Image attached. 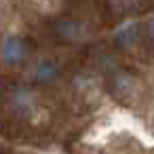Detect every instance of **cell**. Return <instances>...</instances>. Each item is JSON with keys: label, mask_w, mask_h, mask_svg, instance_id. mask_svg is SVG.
I'll use <instances>...</instances> for the list:
<instances>
[{"label": "cell", "mask_w": 154, "mask_h": 154, "mask_svg": "<svg viewBox=\"0 0 154 154\" xmlns=\"http://www.w3.org/2000/svg\"><path fill=\"white\" fill-rule=\"evenodd\" d=\"M150 36H152V38H154V21H152V23H150Z\"/></svg>", "instance_id": "3957f363"}, {"label": "cell", "mask_w": 154, "mask_h": 154, "mask_svg": "<svg viewBox=\"0 0 154 154\" xmlns=\"http://www.w3.org/2000/svg\"><path fill=\"white\" fill-rule=\"evenodd\" d=\"M28 55L26 40L21 36H7L0 45V57L7 66H19Z\"/></svg>", "instance_id": "6da1fadb"}, {"label": "cell", "mask_w": 154, "mask_h": 154, "mask_svg": "<svg viewBox=\"0 0 154 154\" xmlns=\"http://www.w3.org/2000/svg\"><path fill=\"white\" fill-rule=\"evenodd\" d=\"M57 72H59V68H57V63L55 61H51V59H45V61H40L38 66H36V70H34V78H36V82H51L55 76H57Z\"/></svg>", "instance_id": "7a4b0ae2"}]
</instances>
